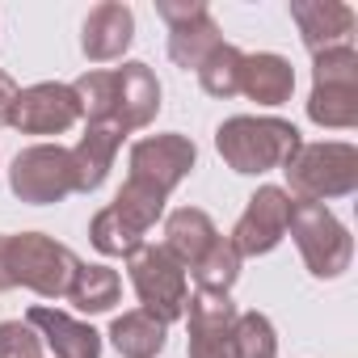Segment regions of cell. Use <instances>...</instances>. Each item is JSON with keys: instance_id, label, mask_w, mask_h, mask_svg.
Returning <instances> with one entry per match:
<instances>
[{"instance_id": "obj_10", "label": "cell", "mask_w": 358, "mask_h": 358, "mask_svg": "<svg viewBox=\"0 0 358 358\" xmlns=\"http://www.w3.org/2000/svg\"><path fill=\"white\" fill-rule=\"evenodd\" d=\"M291 207H295V199L282 186H262L249 199L245 215L236 220V228L228 236L236 245V253L241 257H262V253L278 249L282 236H287V224H291Z\"/></svg>"}, {"instance_id": "obj_24", "label": "cell", "mask_w": 358, "mask_h": 358, "mask_svg": "<svg viewBox=\"0 0 358 358\" xmlns=\"http://www.w3.org/2000/svg\"><path fill=\"white\" fill-rule=\"evenodd\" d=\"M241 64H245V51H236L232 43H220V47L207 55V64L199 68L203 89H207L211 97H220V101L236 97V93H241Z\"/></svg>"}, {"instance_id": "obj_11", "label": "cell", "mask_w": 358, "mask_h": 358, "mask_svg": "<svg viewBox=\"0 0 358 358\" xmlns=\"http://www.w3.org/2000/svg\"><path fill=\"white\" fill-rule=\"evenodd\" d=\"M76 118H80V101H76L72 85L43 80V85L17 89L9 127H17L22 135H64L76 127Z\"/></svg>"}, {"instance_id": "obj_22", "label": "cell", "mask_w": 358, "mask_h": 358, "mask_svg": "<svg viewBox=\"0 0 358 358\" xmlns=\"http://www.w3.org/2000/svg\"><path fill=\"white\" fill-rule=\"evenodd\" d=\"M110 211H114L135 236H148L152 224L164 215V194H156V190H148V186H139V182H122V190L114 194Z\"/></svg>"}, {"instance_id": "obj_13", "label": "cell", "mask_w": 358, "mask_h": 358, "mask_svg": "<svg viewBox=\"0 0 358 358\" xmlns=\"http://www.w3.org/2000/svg\"><path fill=\"white\" fill-rule=\"evenodd\" d=\"M291 22L299 26V38L312 55L329 47H350L354 34V9L341 0H291Z\"/></svg>"}, {"instance_id": "obj_17", "label": "cell", "mask_w": 358, "mask_h": 358, "mask_svg": "<svg viewBox=\"0 0 358 358\" xmlns=\"http://www.w3.org/2000/svg\"><path fill=\"white\" fill-rule=\"evenodd\" d=\"M241 93L257 106H282L291 101L295 93V68L291 59L274 55V51H257V55H245L241 64Z\"/></svg>"}, {"instance_id": "obj_6", "label": "cell", "mask_w": 358, "mask_h": 358, "mask_svg": "<svg viewBox=\"0 0 358 358\" xmlns=\"http://www.w3.org/2000/svg\"><path fill=\"white\" fill-rule=\"evenodd\" d=\"M287 232L295 236V245H299V253H303V266H308L316 278H341V274L350 270L354 236H350V228H345L324 203H295Z\"/></svg>"}, {"instance_id": "obj_1", "label": "cell", "mask_w": 358, "mask_h": 358, "mask_svg": "<svg viewBox=\"0 0 358 358\" xmlns=\"http://www.w3.org/2000/svg\"><path fill=\"white\" fill-rule=\"evenodd\" d=\"M80 257L43 236V232H17V236H0V295L13 291V287H30L43 299H59L72 287Z\"/></svg>"}, {"instance_id": "obj_21", "label": "cell", "mask_w": 358, "mask_h": 358, "mask_svg": "<svg viewBox=\"0 0 358 358\" xmlns=\"http://www.w3.org/2000/svg\"><path fill=\"white\" fill-rule=\"evenodd\" d=\"M241 253H236V245L228 241V236H215L211 241V249L190 266V274H194V282H199V291H215V295H228L232 291V282L241 278Z\"/></svg>"}, {"instance_id": "obj_15", "label": "cell", "mask_w": 358, "mask_h": 358, "mask_svg": "<svg viewBox=\"0 0 358 358\" xmlns=\"http://www.w3.org/2000/svg\"><path fill=\"white\" fill-rule=\"evenodd\" d=\"M160 110V80L148 64L114 68V122L122 131H143Z\"/></svg>"}, {"instance_id": "obj_2", "label": "cell", "mask_w": 358, "mask_h": 358, "mask_svg": "<svg viewBox=\"0 0 358 358\" xmlns=\"http://www.w3.org/2000/svg\"><path fill=\"white\" fill-rule=\"evenodd\" d=\"M215 148L228 160L232 173L257 177L270 169H282L291 160V152L299 148V131L287 118H257V114H236L228 122H220L215 131Z\"/></svg>"}, {"instance_id": "obj_3", "label": "cell", "mask_w": 358, "mask_h": 358, "mask_svg": "<svg viewBox=\"0 0 358 358\" xmlns=\"http://www.w3.org/2000/svg\"><path fill=\"white\" fill-rule=\"evenodd\" d=\"M287 173V194L295 203H329L345 199L358 190V148L341 139H320V143H299L291 160L282 164Z\"/></svg>"}, {"instance_id": "obj_26", "label": "cell", "mask_w": 358, "mask_h": 358, "mask_svg": "<svg viewBox=\"0 0 358 358\" xmlns=\"http://www.w3.org/2000/svg\"><path fill=\"white\" fill-rule=\"evenodd\" d=\"M0 358H43V337L26 320H0Z\"/></svg>"}, {"instance_id": "obj_9", "label": "cell", "mask_w": 358, "mask_h": 358, "mask_svg": "<svg viewBox=\"0 0 358 358\" xmlns=\"http://www.w3.org/2000/svg\"><path fill=\"white\" fill-rule=\"evenodd\" d=\"M156 13L169 26V59L177 68H186V72L190 68L199 72L207 64V55L224 43L220 26H215V17H211V9L203 0H160Z\"/></svg>"}, {"instance_id": "obj_18", "label": "cell", "mask_w": 358, "mask_h": 358, "mask_svg": "<svg viewBox=\"0 0 358 358\" xmlns=\"http://www.w3.org/2000/svg\"><path fill=\"white\" fill-rule=\"evenodd\" d=\"M215 236H220V232H215L211 215L199 211V207H177V211L164 215V249H169L177 262H182L186 270L211 249Z\"/></svg>"}, {"instance_id": "obj_12", "label": "cell", "mask_w": 358, "mask_h": 358, "mask_svg": "<svg viewBox=\"0 0 358 358\" xmlns=\"http://www.w3.org/2000/svg\"><path fill=\"white\" fill-rule=\"evenodd\" d=\"M135 38V13L131 5H118V0H101V5L89 9L85 30H80V51L89 64H114L122 59V51Z\"/></svg>"}, {"instance_id": "obj_14", "label": "cell", "mask_w": 358, "mask_h": 358, "mask_svg": "<svg viewBox=\"0 0 358 358\" xmlns=\"http://www.w3.org/2000/svg\"><path fill=\"white\" fill-rule=\"evenodd\" d=\"M122 135H127V131H122L118 122H89L85 135L76 139V148H68V152H72L76 194H93L106 177H110L114 156H118V148H122Z\"/></svg>"}, {"instance_id": "obj_7", "label": "cell", "mask_w": 358, "mask_h": 358, "mask_svg": "<svg viewBox=\"0 0 358 358\" xmlns=\"http://www.w3.org/2000/svg\"><path fill=\"white\" fill-rule=\"evenodd\" d=\"M9 186L22 203L30 207H51L76 194V177H72V152L59 143H34L22 148L9 164Z\"/></svg>"}, {"instance_id": "obj_27", "label": "cell", "mask_w": 358, "mask_h": 358, "mask_svg": "<svg viewBox=\"0 0 358 358\" xmlns=\"http://www.w3.org/2000/svg\"><path fill=\"white\" fill-rule=\"evenodd\" d=\"M13 101H17V80L0 68V127H9V114H13Z\"/></svg>"}, {"instance_id": "obj_20", "label": "cell", "mask_w": 358, "mask_h": 358, "mask_svg": "<svg viewBox=\"0 0 358 358\" xmlns=\"http://www.w3.org/2000/svg\"><path fill=\"white\" fill-rule=\"evenodd\" d=\"M118 295H122L118 270H110V266H85V262L76 266L72 287H68V299L80 312H110L118 303Z\"/></svg>"}, {"instance_id": "obj_16", "label": "cell", "mask_w": 358, "mask_h": 358, "mask_svg": "<svg viewBox=\"0 0 358 358\" xmlns=\"http://www.w3.org/2000/svg\"><path fill=\"white\" fill-rule=\"evenodd\" d=\"M26 324L43 337V345L51 350V358H101V333L93 324H80L76 316L59 312V308H30Z\"/></svg>"}, {"instance_id": "obj_8", "label": "cell", "mask_w": 358, "mask_h": 358, "mask_svg": "<svg viewBox=\"0 0 358 358\" xmlns=\"http://www.w3.org/2000/svg\"><path fill=\"white\" fill-rule=\"evenodd\" d=\"M194 160H199L194 139L177 135V131L148 135V139H139L131 148V173H127V182H139V186H148V190H156V194L169 199L177 186L186 182V173L194 169Z\"/></svg>"}, {"instance_id": "obj_5", "label": "cell", "mask_w": 358, "mask_h": 358, "mask_svg": "<svg viewBox=\"0 0 358 358\" xmlns=\"http://www.w3.org/2000/svg\"><path fill=\"white\" fill-rule=\"evenodd\" d=\"M131 270V287L143 303L148 316H156L160 324H173L186 316V299H190V282H186V266L177 262L164 245H139L127 257Z\"/></svg>"}, {"instance_id": "obj_25", "label": "cell", "mask_w": 358, "mask_h": 358, "mask_svg": "<svg viewBox=\"0 0 358 358\" xmlns=\"http://www.w3.org/2000/svg\"><path fill=\"white\" fill-rule=\"evenodd\" d=\"M89 241H93V249L97 253H106V257H131L139 245H143V236H135L110 207H101L97 215H93V224H89Z\"/></svg>"}, {"instance_id": "obj_19", "label": "cell", "mask_w": 358, "mask_h": 358, "mask_svg": "<svg viewBox=\"0 0 358 358\" xmlns=\"http://www.w3.org/2000/svg\"><path fill=\"white\" fill-rule=\"evenodd\" d=\"M110 341H114V350L122 358H156L164 350V324L156 316H148L143 308L139 312H122L110 324Z\"/></svg>"}, {"instance_id": "obj_23", "label": "cell", "mask_w": 358, "mask_h": 358, "mask_svg": "<svg viewBox=\"0 0 358 358\" xmlns=\"http://www.w3.org/2000/svg\"><path fill=\"white\" fill-rule=\"evenodd\" d=\"M232 354L236 358H278V333L266 312H236Z\"/></svg>"}, {"instance_id": "obj_4", "label": "cell", "mask_w": 358, "mask_h": 358, "mask_svg": "<svg viewBox=\"0 0 358 358\" xmlns=\"http://www.w3.org/2000/svg\"><path fill=\"white\" fill-rule=\"evenodd\" d=\"M308 118L333 131L358 127V51L354 47H329L312 55Z\"/></svg>"}]
</instances>
